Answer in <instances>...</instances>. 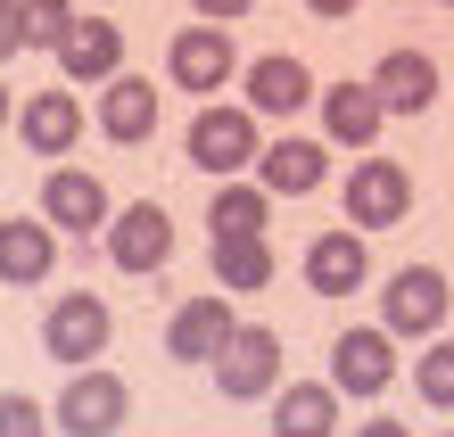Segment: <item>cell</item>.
I'll use <instances>...</instances> for the list:
<instances>
[{
    "instance_id": "obj_1",
    "label": "cell",
    "mask_w": 454,
    "mask_h": 437,
    "mask_svg": "<svg viewBox=\"0 0 454 437\" xmlns=\"http://www.w3.org/2000/svg\"><path fill=\"white\" fill-rule=\"evenodd\" d=\"M124 421H132V388L99 363H83L59 388V404H50V429H67V437H116Z\"/></svg>"
},
{
    "instance_id": "obj_2",
    "label": "cell",
    "mask_w": 454,
    "mask_h": 437,
    "mask_svg": "<svg viewBox=\"0 0 454 437\" xmlns=\"http://www.w3.org/2000/svg\"><path fill=\"white\" fill-rule=\"evenodd\" d=\"M446 314H454V289H446L438 264L388 272V289H380V331L388 339H430V331H446Z\"/></svg>"
},
{
    "instance_id": "obj_3",
    "label": "cell",
    "mask_w": 454,
    "mask_h": 437,
    "mask_svg": "<svg viewBox=\"0 0 454 437\" xmlns=\"http://www.w3.org/2000/svg\"><path fill=\"white\" fill-rule=\"evenodd\" d=\"M273 388H281V331L239 322V331L223 339V355H215V396L256 404V396H273Z\"/></svg>"
},
{
    "instance_id": "obj_4",
    "label": "cell",
    "mask_w": 454,
    "mask_h": 437,
    "mask_svg": "<svg viewBox=\"0 0 454 437\" xmlns=\"http://www.w3.org/2000/svg\"><path fill=\"white\" fill-rule=\"evenodd\" d=\"M182 149H191V166H199V174H223V182H231L239 166H256L264 132H256L248 107H215V99H207L199 116H191V141H182Z\"/></svg>"
},
{
    "instance_id": "obj_5",
    "label": "cell",
    "mask_w": 454,
    "mask_h": 437,
    "mask_svg": "<svg viewBox=\"0 0 454 437\" xmlns=\"http://www.w3.org/2000/svg\"><path fill=\"white\" fill-rule=\"evenodd\" d=\"M166 256H174V215L157 207V199H132V207H116L108 215V264L116 272H166Z\"/></svg>"
},
{
    "instance_id": "obj_6",
    "label": "cell",
    "mask_w": 454,
    "mask_h": 437,
    "mask_svg": "<svg viewBox=\"0 0 454 437\" xmlns=\"http://www.w3.org/2000/svg\"><path fill=\"white\" fill-rule=\"evenodd\" d=\"M405 215H413V174L396 157H364L347 174V231H388Z\"/></svg>"
},
{
    "instance_id": "obj_7",
    "label": "cell",
    "mask_w": 454,
    "mask_h": 437,
    "mask_svg": "<svg viewBox=\"0 0 454 437\" xmlns=\"http://www.w3.org/2000/svg\"><path fill=\"white\" fill-rule=\"evenodd\" d=\"M116 339V322H108V297H91V289H67L59 306H50V322H42V347L59 355L67 371H83V363H99V347Z\"/></svg>"
},
{
    "instance_id": "obj_8",
    "label": "cell",
    "mask_w": 454,
    "mask_h": 437,
    "mask_svg": "<svg viewBox=\"0 0 454 437\" xmlns=\"http://www.w3.org/2000/svg\"><path fill=\"white\" fill-rule=\"evenodd\" d=\"M331 182V149L314 132H281V141L256 149V190L264 199H314Z\"/></svg>"
},
{
    "instance_id": "obj_9",
    "label": "cell",
    "mask_w": 454,
    "mask_h": 437,
    "mask_svg": "<svg viewBox=\"0 0 454 437\" xmlns=\"http://www.w3.org/2000/svg\"><path fill=\"white\" fill-rule=\"evenodd\" d=\"M166 74H174L182 91L215 99L231 74H239V50H231V34H223V25H182V34L166 42Z\"/></svg>"
},
{
    "instance_id": "obj_10",
    "label": "cell",
    "mask_w": 454,
    "mask_h": 437,
    "mask_svg": "<svg viewBox=\"0 0 454 437\" xmlns=\"http://www.w3.org/2000/svg\"><path fill=\"white\" fill-rule=\"evenodd\" d=\"M388 379H396V339L380 322L331 339V396H388Z\"/></svg>"
},
{
    "instance_id": "obj_11",
    "label": "cell",
    "mask_w": 454,
    "mask_h": 437,
    "mask_svg": "<svg viewBox=\"0 0 454 437\" xmlns=\"http://www.w3.org/2000/svg\"><path fill=\"white\" fill-rule=\"evenodd\" d=\"M108 182L99 174H83V166H59L42 182V223L50 231H67V239H91V231H108Z\"/></svg>"
},
{
    "instance_id": "obj_12",
    "label": "cell",
    "mask_w": 454,
    "mask_h": 437,
    "mask_svg": "<svg viewBox=\"0 0 454 437\" xmlns=\"http://www.w3.org/2000/svg\"><path fill=\"white\" fill-rule=\"evenodd\" d=\"M231 331H239V314L223 306V289H207V297H182V306L166 314V355H174V363H215Z\"/></svg>"
},
{
    "instance_id": "obj_13",
    "label": "cell",
    "mask_w": 454,
    "mask_h": 437,
    "mask_svg": "<svg viewBox=\"0 0 454 437\" xmlns=\"http://www.w3.org/2000/svg\"><path fill=\"white\" fill-rule=\"evenodd\" d=\"M91 132H108V141H149L157 132V83L149 74H108L99 83V107H91Z\"/></svg>"
},
{
    "instance_id": "obj_14",
    "label": "cell",
    "mask_w": 454,
    "mask_h": 437,
    "mask_svg": "<svg viewBox=\"0 0 454 437\" xmlns=\"http://www.w3.org/2000/svg\"><path fill=\"white\" fill-rule=\"evenodd\" d=\"M314 116H323V149H372L380 141V99H372V83H331L314 91Z\"/></svg>"
},
{
    "instance_id": "obj_15",
    "label": "cell",
    "mask_w": 454,
    "mask_h": 437,
    "mask_svg": "<svg viewBox=\"0 0 454 437\" xmlns=\"http://www.w3.org/2000/svg\"><path fill=\"white\" fill-rule=\"evenodd\" d=\"M50 59H59L67 83H108V74H124V34H116L108 17H74L67 42L50 50Z\"/></svg>"
},
{
    "instance_id": "obj_16",
    "label": "cell",
    "mask_w": 454,
    "mask_h": 437,
    "mask_svg": "<svg viewBox=\"0 0 454 437\" xmlns=\"http://www.w3.org/2000/svg\"><path fill=\"white\" fill-rule=\"evenodd\" d=\"M17 141L34 149V157H67L74 141H83V99H74V91H34V99H17Z\"/></svg>"
},
{
    "instance_id": "obj_17",
    "label": "cell",
    "mask_w": 454,
    "mask_h": 437,
    "mask_svg": "<svg viewBox=\"0 0 454 437\" xmlns=\"http://www.w3.org/2000/svg\"><path fill=\"white\" fill-rule=\"evenodd\" d=\"M364 281H372L364 231H323V239H306V289H314V297H356Z\"/></svg>"
},
{
    "instance_id": "obj_18",
    "label": "cell",
    "mask_w": 454,
    "mask_h": 437,
    "mask_svg": "<svg viewBox=\"0 0 454 437\" xmlns=\"http://www.w3.org/2000/svg\"><path fill=\"white\" fill-rule=\"evenodd\" d=\"M372 99H380V116H421V107L438 99L430 50H388V59L372 66Z\"/></svg>"
},
{
    "instance_id": "obj_19",
    "label": "cell",
    "mask_w": 454,
    "mask_h": 437,
    "mask_svg": "<svg viewBox=\"0 0 454 437\" xmlns=\"http://www.w3.org/2000/svg\"><path fill=\"white\" fill-rule=\"evenodd\" d=\"M239 74H248V116H298V107H314V74L289 59V50H273V59H239Z\"/></svg>"
},
{
    "instance_id": "obj_20",
    "label": "cell",
    "mask_w": 454,
    "mask_h": 437,
    "mask_svg": "<svg viewBox=\"0 0 454 437\" xmlns=\"http://www.w3.org/2000/svg\"><path fill=\"white\" fill-rule=\"evenodd\" d=\"M331 429H339L331 379H289V388H273V437H331Z\"/></svg>"
},
{
    "instance_id": "obj_21",
    "label": "cell",
    "mask_w": 454,
    "mask_h": 437,
    "mask_svg": "<svg viewBox=\"0 0 454 437\" xmlns=\"http://www.w3.org/2000/svg\"><path fill=\"white\" fill-rule=\"evenodd\" d=\"M50 264H59V231L42 223H0V281H17V289H34L50 281Z\"/></svg>"
},
{
    "instance_id": "obj_22",
    "label": "cell",
    "mask_w": 454,
    "mask_h": 437,
    "mask_svg": "<svg viewBox=\"0 0 454 437\" xmlns=\"http://www.w3.org/2000/svg\"><path fill=\"white\" fill-rule=\"evenodd\" d=\"M264 223H273V199L256 182H223L207 199V239H264Z\"/></svg>"
},
{
    "instance_id": "obj_23",
    "label": "cell",
    "mask_w": 454,
    "mask_h": 437,
    "mask_svg": "<svg viewBox=\"0 0 454 437\" xmlns=\"http://www.w3.org/2000/svg\"><path fill=\"white\" fill-rule=\"evenodd\" d=\"M215 248V289H264L273 281V248L264 239H207Z\"/></svg>"
},
{
    "instance_id": "obj_24",
    "label": "cell",
    "mask_w": 454,
    "mask_h": 437,
    "mask_svg": "<svg viewBox=\"0 0 454 437\" xmlns=\"http://www.w3.org/2000/svg\"><path fill=\"white\" fill-rule=\"evenodd\" d=\"M74 25V0H17V50H59Z\"/></svg>"
},
{
    "instance_id": "obj_25",
    "label": "cell",
    "mask_w": 454,
    "mask_h": 437,
    "mask_svg": "<svg viewBox=\"0 0 454 437\" xmlns=\"http://www.w3.org/2000/svg\"><path fill=\"white\" fill-rule=\"evenodd\" d=\"M413 396L430 404V413H454V339H430L413 363Z\"/></svg>"
},
{
    "instance_id": "obj_26",
    "label": "cell",
    "mask_w": 454,
    "mask_h": 437,
    "mask_svg": "<svg viewBox=\"0 0 454 437\" xmlns=\"http://www.w3.org/2000/svg\"><path fill=\"white\" fill-rule=\"evenodd\" d=\"M50 429V413L34 396H0V437H42Z\"/></svg>"
},
{
    "instance_id": "obj_27",
    "label": "cell",
    "mask_w": 454,
    "mask_h": 437,
    "mask_svg": "<svg viewBox=\"0 0 454 437\" xmlns=\"http://www.w3.org/2000/svg\"><path fill=\"white\" fill-rule=\"evenodd\" d=\"M256 0H191V25H231V17H248Z\"/></svg>"
},
{
    "instance_id": "obj_28",
    "label": "cell",
    "mask_w": 454,
    "mask_h": 437,
    "mask_svg": "<svg viewBox=\"0 0 454 437\" xmlns=\"http://www.w3.org/2000/svg\"><path fill=\"white\" fill-rule=\"evenodd\" d=\"M17 59V0H0V66Z\"/></svg>"
},
{
    "instance_id": "obj_29",
    "label": "cell",
    "mask_w": 454,
    "mask_h": 437,
    "mask_svg": "<svg viewBox=\"0 0 454 437\" xmlns=\"http://www.w3.org/2000/svg\"><path fill=\"white\" fill-rule=\"evenodd\" d=\"M306 9H314V17H356L364 0H306Z\"/></svg>"
},
{
    "instance_id": "obj_30",
    "label": "cell",
    "mask_w": 454,
    "mask_h": 437,
    "mask_svg": "<svg viewBox=\"0 0 454 437\" xmlns=\"http://www.w3.org/2000/svg\"><path fill=\"white\" fill-rule=\"evenodd\" d=\"M364 437H405V421H388V413H372V421H364Z\"/></svg>"
},
{
    "instance_id": "obj_31",
    "label": "cell",
    "mask_w": 454,
    "mask_h": 437,
    "mask_svg": "<svg viewBox=\"0 0 454 437\" xmlns=\"http://www.w3.org/2000/svg\"><path fill=\"white\" fill-rule=\"evenodd\" d=\"M9 116H17V99H9V83H0V124H9Z\"/></svg>"
},
{
    "instance_id": "obj_32",
    "label": "cell",
    "mask_w": 454,
    "mask_h": 437,
    "mask_svg": "<svg viewBox=\"0 0 454 437\" xmlns=\"http://www.w3.org/2000/svg\"><path fill=\"white\" fill-rule=\"evenodd\" d=\"M446 9H454V0H446Z\"/></svg>"
},
{
    "instance_id": "obj_33",
    "label": "cell",
    "mask_w": 454,
    "mask_h": 437,
    "mask_svg": "<svg viewBox=\"0 0 454 437\" xmlns=\"http://www.w3.org/2000/svg\"><path fill=\"white\" fill-rule=\"evenodd\" d=\"M446 289H454V281H446Z\"/></svg>"
}]
</instances>
